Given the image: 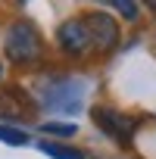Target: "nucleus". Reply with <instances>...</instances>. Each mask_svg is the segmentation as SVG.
Returning <instances> with one entry per match:
<instances>
[{
  "mask_svg": "<svg viewBox=\"0 0 156 159\" xmlns=\"http://www.w3.org/2000/svg\"><path fill=\"white\" fill-rule=\"evenodd\" d=\"M91 116H94V122H97L112 140H119L122 147L131 143V137H134V131H137V119H131V116H125V112H119V109H109V106H94Z\"/></svg>",
  "mask_w": 156,
  "mask_h": 159,
  "instance_id": "3",
  "label": "nucleus"
},
{
  "mask_svg": "<svg viewBox=\"0 0 156 159\" xmlns=\"http://www.w3.org/2000/svg\"><path fill=\"white\" fill-rule=\"evenodd\" d=\"M44 106L59 109V112H75L81 106V84L72 78H56L50 88H44Z\"/></svg>",
  "mask_w": 156,
  "mask_h": 159,
  "instance_id": "4",
  "label": "nucleus"
},
{
  "mask_svg": "<svg viewBox=\"0 0 156 159\" xmlns=\"http://www.w3.org/2000/svg\"><path fill=\"white\" fill-rule=\"evenodd\" d=\"M0 140L10 143V147H25L28 143V134L22 128H13V125H0Z\"/></svg>",
  "mask_w": 156,
  "mask_h": 159,
  "instance_id": "7",
  "label": "nucleus"
},
{
  "mask_svg": "<svg viewBox=\"0 0 156 159\" xmlns=\"http://www.w3.org/2000/svg\"><path fill=\"white\" fill-rule=\"evenodd\" d=\"M81 19H85V25H88V31H91L94 50L112 53V50L119 47V25H116V19H112L109 13H88V16H81Z\"/></svg>",
  "mask_w": 156,
  "mask_h": 159,
  "instance_id": "5",
  "label": "nucleus"
},
{
  "mask_svg": "<svg viewBox=\"0 0 156 159\" xmlns=\"http://www.w3.org/2000/svg\"><path fill=\"white\" fill-rule=\"evenodd\" d=\"M0 75H3V62H0Z\"/></svg>",
  "mask_w": 156,
  "mask_h": 159,
  "instance_id": "12",
  "label": "nucleus"
},
{
  "mask_svg": "<svg viewBox=\"0 0 156 159\" xmlns=\"http://www.w3.org/2000/svg\"><path fill=\"white\" fill-rule=\"evenodd\" d=\"M144 3H147V7H150V10L156 13V0H144Z\"/></svg>",
  "mask_w": 156,
  "mask_h": 159,
  "instance_id": "11",
  "label": "nucleus"
},
{
  "mask_svg": "<svg viewBox=\"0 0 156 159\" xmlns=\"http://www.w3.org/2000/svg\"><path fill=\"white\" fill-rule=\"evenodd\" d=\"M109 3L122 13V19H128V22H137V3L134 0H109Z\"/></svg>",
  "mask_w": 156,
  "mask_h": 159,
  "instance_id": "9",
  "label": "nucleus"
},
{
  "mask_svg": "<svg viewBox=\"0 0 156 159\" xmlns=\"http://www.w3.org/2000/svg\"><path fill=\"white\" fill-rule=\"evenodd\" d=\"M3 50H7V59L16 62V66H31L41 59L44 53V41H41V31L28 22V19H19L10 25L7 31V41H3Z\"/></svg>",
  "mask_w": 156,
  "mask_h": 159,
  "instance_id": "1",
  "label": "nucleus"
},
{
  "mask_svg": "<svg viewBox=\"0 0 156 159\" xmlns=\"http://www.w3.org/2000/svg\"><path fill=\"white\" fill-rule=\"evenodd\" d=\"M16 116V103H13V91H0V119Z\"/></svg>",
  "mask_w": 156,
  "mask_h": 159,
  "instance_id": "10",
  "label": "nucleus"
},
{
  "mask_svg": "<svg viewBox=\"0 0 156 159\" xmlns=\"http://www.w3.org/2000/svg\"><path fill=\"white\" fill-rule=\"evenodd\" d=\"M56 44H59V50H62L66 56H72V59H81V56H88V53L94 50L91 31H88V25H85L81 16L66 19V22L56 28Z\"/></svg>",
  "mask_w": 156,
  "mask_h": 159,
  "instance_id": "2",
  "label": "nucleus"
},
{
  "mask_svg": "<svg viewBox=\"0 0 156 159\" xmlns=\"http://www.w3.org/2000/svg\"><path fill=\"white\" fill-rule=\"evenodd\" d=\"M41 131H44V134H56V137H72L78 128H75L72 122H44Z\"/></svg>",
  "mask_w": 156,
  "mask_h": 159,
  "instance_id": "8",
  "label": "nucleus"
},
{
  "mask_svg": "<svg viewBox=\"0 0 156 159\" xmlns=\"http://www.w3.org/2000/svg\"><path fill=\"white\" fill-rule=\"evenodd\" d=\"M41 150H44L47 156H53V159H85L81 150H72V147H66V143H41Z\"/></svg>",
  "mask_w": 156,
  "mask_h": 159,
  "instance_id": "6",
  "label": "nucleus"
}]
</instances>
